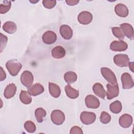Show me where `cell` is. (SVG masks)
Returning a JSON list of instances; mask_svg holds the SVG:
<instances>
[{
	"label": "cell",
	"instance_id": "cell-1",
	"mask_svg": "<svg viewBox=\"0 0 134 134\" xmlns=\"http://www.w3.org/2000/svg\"><path fill=\"white\" fill-rule=\"evenodd\" d=\"M6 67L10 74L15 76L18 74L22 68V64L18 60L12 59L6 63Z\"/></svg>",
	"mask_w": 134,
	"mask_h": 134
},
{
	"label": "cell",
	"instance_id": "cell-2",
	"mask_svg": "<svg viewBox=\"0 0 134 134\" xmlns=\"http://www.w3.org/2000/svg\"><path fill=\"white\" fill-rule=\"evenodd\" d=\"M100 72L104 79L110 84L117 83V79L114 73L109 68L103 67L100 69Z\"/></svg>",
	"mask_w": 134,
	"mask_h": 134
},
{
	"label": "cell",
	"instance_id": "cell-3",
	"mask_svg": "<svg viewBox=\"0 0 134 134\" xmlns=\"http://www.w3.org/2000/svg\"><path fill=\"white\" fill-rule=\"evenodd\" d=\"M51 119L53 124L57 125H60L65 120V115L61 110L55 109L52 111Z\"/></svg>",
	"mask_w": 134,
	"mask_h": 134
},
{
	"label": "cell",
	"instance_id": "cell-4",
	"mask_svg": "<svg viewBox=\"0 0 134 134\" xmlns=\"http://www.w3.org/2000/svg\"><path fill=\"white\" fill-rule=\"evenodd\" d=\"M107 98L109 100L117 97L119 94V87L118 83L107 84Z\"/></svg>",
	"mask_w": 134,
	"mask_h": 134
},
{
	"label": "cell",
	"instance_id": "cell-5",
	"mask_svg": "<svg viewBox=\"0 0 134 134\" xmlns=\"http://www.w3.org/2000/svg\"><path fill=\"white\" fill-rule=\"evenodd\" d=\"M80 119L84 124L90 125L95 121L96 119V115L93 112L84 111L81 114Z\"/></svg>",
	"mask_w": 134,
	"mask_h": 134
},
{
	"label": "cell",
	"instance_id": "cell-6",
	"mask_svg": "<svg viewBox=\"0 0 134 134\" xmlns=\"http://www.w3.org/2000/svg\"><path fill=\"white\" fill-rule=\"evenodd\" d=\"M114 62L116 65L120 67H125L128 65L129 59L125 54H118L114 56Z\"/></svg>",
	"mask_w": 134,
	"mask_h": 134
},
{
	"label": "cell",
	"instance_id": "cell-7",
	"mask_svg": "<svg viewBox=\"0 0 134 134\" xmlns=\"http://www.w3.org/2000/svg\"><path fill=\"white\" fill-rule=\"evenodd\" d=\"M34 81V76L31 72L25 71L20 76V82L26 87H29L32 85Z\"/></svg>",
	"mask_w": 134,
	"mask_h": 134
},
{
	"label": "cell",
	"instance_id": "cell-8",
	"mask_svg": "<svg viewBox=\"0 0 134 134\" xmlns=\"http://www.w3.org/2000/svg\"><path fill=\"white\" fill-rule=\"evenodd\" d=\"M123 89H130L133 87L134 83L131 75L128 73H124L121 76Z\"/></svg>",
	"mask_w": 134,
	"mask_h": 134
},
{
	"label": "cell",
	"instance_id": "cell-9",
	"mask_svg": "<svg viewBox=\"0 0 134 134\" xmlns=\"http://www.w3.org/2000/svg\"><path fill=\"white\" fill-rule=\"evenodd\" d=\"M86 107L89 108L96 109L99 107L100 102L99 99L93 95H88L85 99Z\"/></svg>",
	"mask_w": 134,
	"mask_h": 134
},
{
	"label": "cell",
	"instance_id": "cell-10",
	"mask_svg": "<svg viewBox=\"0 0 134 134\" xmlns=\"http://www.w3.org/2000/svg\"><path fill=\"white\" fill-rule=\"evenodd\" d=\"M92 14L87 11H83L81 12L77 16L79 22L83 25H87L90 24L92 21Z\"/></svg>",
	"mask_w": 134,
	"mask_h": 134
},
{
	"label": "cell",
	"instance_id": "cell-11",
	"mask_svg": "<svg viewBox=\"0 0 134 134\" xmlns=\"http://www.w3.org/2000/svg\"><path fill=\"white\" fill-rule=\"evenodd\" d=\"M127 48V43L122 40L113 41L110 44V49L114 51H124Z\"/></svg>",
	"mask_w": 134,
	"mask_h": 134
},
{
	"label": "cell",
	"instance_id": "cell-12",
	"mask_svg": "<svg viewBox=\"0 0 134 134\" xmlns=\"http://www.w3.org/2000/svg\"><path fill=\"white\" fill-rule=\"evenodd\" d=\"M42 39L44 43L47 44H51L55 42L57 39V36L54 32L48 30L43 34Z\"/></svg>",
	"mask_w": 134,
	"mask_h": 134
},
{
	"label": "cell",
	"instance_id": "cell-13",
	"mask_svg": "<svg viewBox=\"0 0 134 134\" xmlns=\"http://www.w3.org/2000/svg\"><path fill=\"white\" fill-rule=\"evenodd\" d=\"M60 33L62 37L66 40L70 39L73 36L72 29L67 25L61 26L60 28Z\"/></svg>",
	"mask_w": 134,
	"mask_h": 134
},
{
	"label": "cell",
	"instance_id": "cell-14",
	"mask_svg": "<svg viewBox=\"0 0 134 134\" xmlns=\"http://www.w3.org/2000/svg\"><path fill=\"white\" fill-rule=\"evenodd\" d=\"M132 117L131 115L125 114L121 116L119 119V125L123 128L129 127L132 124Z\"/></svg>",
	"mask_w": 134,
	"mask_h": 134
},
{
	"label": "cell",
	"instance_id": "cell-15",
	"mask_svg": "<svg viewBox=\"0 0 134 134\" xmlns=\"http://www.w3.org/2000/svg\"><path fill=\"white\" fill-rule=\"evenodd\" d=\"M120 26L124 35L130 39L133 40L134 38V32L132 26L128 23H123L121 24Z\"/></svg>",
	"mask_w": 134,
	"mask_h": 134
},
{
	"label": "cell",
	"instance_id": "cell-16",
	"mask_svg": "<svg viewBox=\"0 0 134 134\" xmlns=\"http://www.w3.org/2000/svg\"><path fill=\"white\" fill-rule=\"evenodd\" d=\"M44 90L43 86L40 83H36L28 87V92L31 95L34 96L42 93Z\"/></svg>",
	"mask_w": 134,
	"mask_h": 134
},
{
	"label": "cell",
	"instance_id": "cell-17",
	"mask_svg": "<svg viewBox=\"0 0 134 134\" xmlns=\"http://www.w3.org/2000/svg\"><path fill=\"white\" fill-rule=\"evenodd\" d=\"M93 91L94 94L101 98H105L106 96V92L103 86L99 83H96L93 86Z\"/></svg>",
	"mask_w": 134,
	"mask_h": 134
},
{
	"label": "cell",
	"instance_id": "cell-18",
	"mask_svg": "<svg viewBox=\"0 0 134 134\" xmlns=\"http://www.w3.org/2000/svg\"><path fill=\"white\" fill-rule=\"evenodd\" d=\"M116 14L121 17H126L128 16L129 10L127 7L123 4H118L115 7Z\"/></svg>",
	"mask_w": 134,
	"mask_h": 134
},
{
	"label": "cell",
	"instance_id": "cell-19",
	"mask_svg": "<svg viewBox=\"0 0 134 134\" xmlns=\"http://www.w3.org/2000/svg\"><path fill=\"white\" fill-rule=\"evenodd\" d=\"M17 90V87L15 84L10 83L8 84L5 88L4 92V97L6 98L9 99L11 98L16 94V92Z\"/></svg>",
	"mask_w": 134,
	"mask_h": 134
},
{
	"label": "cell",
	"instance_id": "cell-20",
	"mask_svg": "<svg viewBox=\"0 0 134 134\" xmlns=\"http://www.w3.org/2000/svg\"><path fill=\"white\" fill-rule=\"evenodd\" d=\"M66 52L64 48L58 46L53 48L51 51L52 56L55 59H61L63 58L65 55Z\"/></svg>",
	"mask_w": 134,
	"mask_h": 134
},
{
	"label": "cell",
	"instance_id": "cell-21",
	"mask_svg": "<svg viewBox=\"0 0 134 134\" xmlns=\"http://www.w3.org/2000/svg\"><path fill=\"white\" fill-rule=\"evenodd\" d=\"M49 91L50 95L54 98L59 97L61 94L60 87L56 84L51 82L49 83Z\"/></svg>",
	"mask_w": 134,
	"mask_h": 134
},
{
	"label": "cell",
	"instance_id": "cell-22",
	"mask_svg": "<svg viewBox=\"0 0 134 134\" xmlns=\"http://www.w3.org/2000/svg\"><path fill=\"white\" fill-rule=\"evenodd\" d=\"M3 29L6 32L12 34L16 32L17 30V26L16 24L13 21H8L3 25Z\"/></svg>",
	"mask_w": 134,
	"mask_h": 134
},
{
	"label": "cell",
	"instance_id": "cell-23",
	"mask_svg": "<svg viewBox=\"0 0 134 134\" xmlns=\"http://www.w3.org/2000/svg\"><path fill=\"white\" fill-rule=\"evenodd\" d=\"M65 92L67 96L72 99L76 98L79 95V91L73 88L69 84L65 86Z\"/></svg>",
	"mask_w": 134,
	"mask_h": 134
},
{
	"label": "cell",
	"instance_id": "cell-24",
	"mask_svg": "<svg viewBox=\"0 0 134 134\" xmlns=\"http://www.w3.org/2000/svg\"><path fill=\"white\" fill-rule=\"evenodd\" d=\"M19 99L20 101L24 104L28 105L31 103L32 98L31 95L29 93L28 91L22 90L20 92L19 95Z\"/></svg>",
	"mask_w": 134,
	"mask_h": 134
},
{
	"label": "cell",
	"instance_id": "cell-25",
	"mask_svg": "<svg viewBox=\"0 0 134 134\" xmlns=\"http://www.w3.org/2000/svg\"><path fill=\"white\" fill-rule=\"evenodd\" d=\"M35 115L37 121L38 122L40 123L43 121V118L47 115V113L43 108L39 107L36 109L35 111Z\"/></svg>",
	"mask_w": 134,
	"mask_h": 134
},
{
	"label": "cell",
	"instance_id": "cell-26",
	"mask_svg": "<svg viewBox=\"0 0 134 134\" xmlns=\"http://www.w3.org/2000/svg\"><path fill=\"white\" fill-rule=\"evenodd\" d=\"M64 79L65 81L68 83L71 84L75 82L77 80L76 74L72 71H68L64 75Z\"/></svg>",
	"mask_w": 134,
	"mask_h": 134
},
{
	"label": "cell",
	"instance_id": "cell-27",
	"mask_svg": "<svg viewBox=\"0 0 134 134\" xmlns=\"http://www.w3.org/2000/svg\"><path fill=\"white\" fill-rule=\"evenodd\" d=\"M110 110L114 114H118L122 110L121 103L119 100H116L110 104Z\"/></svg>",
	"mask_w": 134,
	"mask_h": 134
},
{
	"label": "cell",
	"instance_id": "cell-28",
	"mask_svg": "<svg viewBox=\"0 0 134 134\" xmlns=\"http://www.w3.org/2000/svg\"><path fill=\"white\" fill-rule=\"evenodd\" d=\"M111 30L113 35L118 39H119L120 40H122L124 39L125 35L120 28L114 27L111 28Z\"/></svg>",
	"mask_w": 134,
	"mask_h": 134
},
{
	"label": "cell",
	"instance_id": "cell-29",
	"mask_svg": "<svg viewBox=\"0 0 134 134\" xmlns=\"http://www.w3.org/2000/svg\"><path fill=\"white\" fill-rule=\"evenodd\" d=\"M3 4L0 5V13L2 14L6 13L11 7V2L9 1H4Z\"/></svg>",
	"mask_w": 134,
	"mask_h": 134
},
{
	"label": "cell",
	"instance_id": "cell-30",
	"mask_svg": "<svg viewBox=\"0 0 134 134\" xmlns=\"http://www.w3.org/2000/svg\"><path fill=\"white\" fill-rule=\"evenodd\" d=\"M24 128L26 131L29 133H33L36 130L35 124L31 121L28 120L24 124Z\"/></svg>",
	"mask_w": 134,
	"mask_h": 134
},
{
	"label": "cell",
	"instance_id": "cell-31",
	"mask_svg": "<svg viewBox=\"0 0 134 134\" xmlns=\"http://www.w3.org/2000/svg\"><path fill=\"white\" fill-rule=\"evenodd\" d=\"M99 119L102 123L104 124H106L110 121L111 116L108 113L103 111L101 113Z\"/></svg>",
	"mask_w": 134,
	"mask_h": 134
},
{
	"label": "cell",
	"instance_id": "cell-32",
	"mask_svg": "<svg viewBox=\"0 0 134 134\" xmlns=\"http://www.w3.org/2000/svg\"><path fill=\"white\" fill-rule=\"evenodd\" d=\"M56 1L44 0L42 1V4L44 7L48 9H51L54 7L56 4Z\"/></svg>",
	"mask_w": 134,
	"mask_h": 134
},
{
	"label": "cell",
	"instance_id": "cell-33",
	"mask_svg": "<svg viewBox=\"0 0 134 134\" xmlns=\"http://www.w3.org/2000/svg\"><path fill=\"white\" fill-rule=\"evenodd\" d=\"M7 37L1 33V52L3 50V49L5 47L7 42Z\"/></svg>",
	"mask_w": 134,
	"mask_h": 134
},
{
	"label": "cell",
	"instance_id": "cell-34",
	"mask_svg": "<svg viewBox=\"0 0 134 134\" xmlns=\"http://www.w3.org/2000/svg\"><path fill=\"white\" fill-rule=\"evenodd\" d=\"M83 133L82 129L78 126H74L71 128L70 133L71 134H82Z\"/></svg>",
	"mask_w": 134,
	"mask_h": 134
},
{
	"label": "cell",
	"instance_id": "cell-35",
	"mask_svg": "<svg viewBox=\"0 0 134 134\" xmlns=\"http://www.w3.org/2000/svg\"><path fill=\"white\" fill-rule=\"evenodd\" d=\"M1 72H0V81H2L5 80L6 77V74L5 72L4 71V70H3V68L2 66H1Z\"/></svg>",
	"mask_w": 134,
	"mask_h": 134
},
{
	"label": "cell",
	"instance_id": "cell-36",
	"mask_svg": "<svg viewBox=\"0 0 134 134\" xmlns=\"http://www.w3.org/2000/svg\"><path fill=\"white\" fill-rule=\"evenodd\" d=\"M66 3L70 6H73L75 5H76L79 3V1L76 0H66L65 1Z\"/></svg>",
	"mask_w": 134,
	"mask_h": 134
},
{
	"label": "cell",
	"instance_id": "cell-37",
	"mask_svg": "<svg viewBox=\"0 0 134 134\" xmlns=\"http://www.w3.org/2000/svg\"><path fill=\"white\" fill-rule=\"evenodd\" d=\"M129 66V69L130 70L133 72V62H129L128 63Z\"/></svg>",
	"mask_w": 134,
	"mask_h": 134
}]
</instances>
